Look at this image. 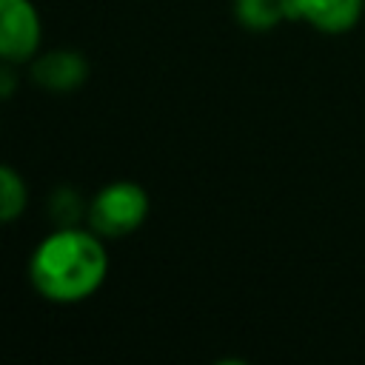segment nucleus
I'll use <instances>...</instances> for the list:
<instances>
[{"instance_id":"1","label":"nucleus","mask_w":365,"mask_h":365,"mask_svg":"<svg viewBox=\"0 0 365 365\" xmlns=\"http://www.w3.org/2000/svg\"><path fill=\"white\" fill-rule=\"evenodd\" d=\"M108 277L106 237L94 228L57 225L29 257L31 288L54 305H77L94 297Z\"/></svg>"},{"instance_id":"7","label":"nucleus","mask_w":365,"mask_h":365,"mask_svg":"<svg viewBox=\"0 0 365 365\" xmlns=\"http://www.w3.org/2000/svg\"><path fill=\"white\" fill-rule=\"evenodd\" d=\"M29 208V185L23 174L6 163H0V225L14 222Z\"/></svg>"},{"instance_id":"5","label":"nucleus","mask_w":365,"mask_h":365,"mask_svg":"<svg viewBox=\"0 0 365 365\" xmlns=\"http://www.w3.org/2000/svg\"><path fill=\"white\" fill-rule=\"evenodd\" d=\"M294 9L297 20L311 29L322 34H345L359 23L365 0H294Z\"/></svg>"},{"instance_id":"9","label":"nucleus","mask_w":365,"mask_h":365,"mask_svg":"<svg viewBox=\"0 0 365 365\" xmlns=\"http://www.w3.org/2000/svg\"><path fill=\"white\" fill-rule=\"evenodd\" d=\"M17 74H14V63H3L0 66V97H9L14 91Z\"/></svg>"},{"instance_id":"3","label":"nucleus","mask_w":365,"mask_h":365,"mask_svg":"<svg viewBox=\"0 0 365 365\" xmlns=\"http://www.w3.org/2000/svg\"><path fill=\"white\" fill-rule=\"evenodd\" d=\"M43 46V17L34 0H0V63H31Z\"/></svg>"},{"instance_id":"4","label":"nucleus","mask_w":365,"mask_h":365,"mask_svg":"<svg viewBox=\"0 0 365 365\" xmlns=\"http://www.w3.org/2000/svg\"><path fill=\"white\" fill-rule=\"evenodd\" d=\"M29 74L48 94H71L88 80V60L74 48H48L31 60Z\"/></svg>"},{"instance_id":"10","label":"nucleus","mask_w":365,"mask_h":365,"mask_svg":"<svg viewBox=\"0 0 365 365\" xmlns=\"http://www.w3.org/2000/svg\"><path fill=\"white\" fill-rule=\"evenodd\" d=\"M0 131H3V120H0Z\"/></svg>"},{"instance_id":"6","label":"nucleus","mask_w":365,"mask_h":365,"mask_svg":"<svg viewBox=\"0 0 365 365\" xmlns=\"http://www.w3.org/2000/svg\"><path fill=\"white\" fill-rule=\"evenodd\" d=\"M234 17L248 31H271L297 20L294 0H234Z\"/></svg>"},{"instance_id":"8","label":"nucleus","mask_w":365,"mask_h":365,"mask_svg":"<svg viewBox=\"0 0 365 365\" xmlns=\"http://www.w3.org/2000/svg\"><path fill=\"white\" fill-rule=\"evenodd\" d=\"M51 214L57 217V225H77L80 214H86L88 208H83V200L77 197V191L71 188H60L51 200Z\"/></svg>"},{"instance_id":"2","label":"nucleus","mask_w":365,"mask_h":365,"mask_svg":"<svg viewBox=\"0 0 365 365\" xmlns=\"http://www.w3.org/2000/svg\"><path fill=\"white\" fill-rule=\"evenodd\" d=\"M86 208L88 228L106 240H117L134 234L145 222L151 200L137 180H111L91 197Z\"/></svg>"}]
</instances>
